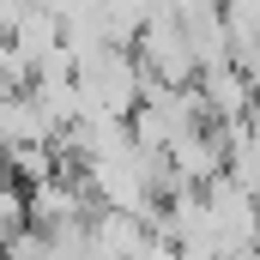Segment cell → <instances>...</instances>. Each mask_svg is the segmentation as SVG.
Returning <instances> with one entry per match:
<instances>
[{
  "label": "cell",
  "instance_id": "1",
  "mask_svg": "<svg viewBox=\"0 0 260 260\" xmlns=\"http://www.w3.org/2000/svg\"><path fill=\"white\" fill-rule=\"evenodd\" d=\"M133 55L145 61L151 79H164V85H200V55H194V43H188V30H182V18H176V6H157L145 18Z\"/></svg>",
  "mask_w": 260,
  "mask_h": 260
},
{
  "label": "cell",
  "instance_id": "2",
  "mask_svg": "<svg viewBox=\"0 0 260 260\" xmlns=\"http://www.w3.org/2000/svg\"><path fill=\"white\" fill-rule=\"evenodd\" d=\"M200 97L212 109V121H248V109L260 103V79L248 73L242 61H224V67H206L200 73Z\"/></svg>",
  "mask_w": 260,
  "mask_h": 260
},
{
  "label": "cell",
  "instance_id": "7",
  "mask_svg": "<svg viewBox=\"0 0 260 260\" xmlns=\"http://www.w3.org/2000/svg\"><path fill=\"white\" fill-rule=\"evenodd\" d=\"M254 242H260V230H254Z\"/></svg>",
  "mask_w": 260,
  "mask_h": 260
},
{
  "label": "cell",
  "instance_id": "6",
  "mask_svg": "<svg viewBox=\"0 0 260 260\" xmlns=\"http://www.w3.org/2000/svg\"><path fill=\"white\" fill-rule=\"evenodd\" d=\"M6 157H12V182H24V188H37V182H49V176L67 170L61 145H49V139H37V145H6Z\"/></svg>",
  "mask_w": 260,
  "mask_h": 260
},
{
  "label": "cell",
  "instance_id": "3",
  "mask_svg": "<svg viewBox=\"0 0 260 260\" xmlns=\"http://www.w3.org/2000/svg\"><path fill=\"white\" fill-rule=\"evenodd\" d=\"M91 236H97V260H139L145 242L157 236L145 212H121V206H97L91 218Z\"/></svg>",
  "mask_w": 260,
  "mask_h": 260
},
{
  "label": "cell",
  "instance_id": "4",
  "mask_svg": "<svg viewBox=\"0 0 260 260\" xmlns=\"http://www.w3.org/2000/svg\"><path fill=\"white\" fill-rule=\"evenodd\" d=\"M170 164H176V176H182L188 188H206V182H218V176L230 170V139H224V127L212 121V127L188 133V139L170 151Z\"/></svg>",
  "mask_w": 260,
  "mask_h": 260
},
{
  "label": "cell",
  "instance_id": "5",
  "mask_svg": "<svg viewBox=\"0 0 260 260\" xmlns=\"http://www.w3.org/2000/svg\"><path fill=\"white\" fill-rule=\"evenodd\" d=\"M0 133H6V145H37V139L61 145V127H55V115L37 103V91H6V97H0Z\"/></svg>",
  "mask_w": 260,
  "mask_h": 260
}]
</instances>
